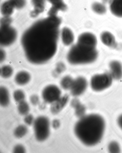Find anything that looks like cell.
Returning a JSON list of instances; mask_svg holds the SVG:
<instances>
[{"instance_id": "obj_1", "label": "cell", "mask_w": 122, "mask_h": 153, "mask_svg": "<svg viewBox=\"0 0 122 153\" xmlns=\"http://www.w3.org/2000/svg\"><path fill=\"white\" fill-rule=\"evenodd\" d=\"M61 20L57 16H49L39 20L24 33L21 43L26 57L36 64L49 61L57 49Z\"/></svg>"}, {"instance_id": "obj_2", "label": "cell", "mask_w": 122, "mask_h": 153, "mask_svg": "<svg viewBox=\"0 0 122 153\" xmlns=\"http://www.w3.org/2000/svg\"><path fill=\"white\" fill-rule=\"evenodd\" d=\"M105 126L104 119L101 116L90 114L80 118L75 125V132L83 143L88 146H92L101 141L104 134Z\"/></svg>"}, {"instance_id": "obj_3", "label": "cell", "mask_w": 122, "mask_h": 153, "mask_svg": "<svg viewBox=\"0 0 122 153\" xmlns=\"http://www.w3.org/2000/svg\"><path fill=\"white\" fill-rule=\"evenodd\" d=\"M98 55V53L96 48H91L77 43L70 49L67 55V59L71 64L80 65L95 62Z\"/></svg>"}, {"instance_id": "obj_4", "label": "cell", "mask_w": 122, "mask_h": 153, "mask_svg": "<svg viewBox=\"0 0 122 153\" xmlns=\"http://www.w3.org/2000/svg\"><path fill=\"white\" fill-rule=\"evenodd\" d=\"M33 126L35 137L38 141H43L47 139L50 133V123L48 118L40 116L35 120Z\"/></svg>"}, {"instance_id": "obj_5", "label": "cell", "mask_w": 122, "mask_h": 153, "mask_svg": "<svg viewBox=\"0 0 122 153\" xmlns=\"http://www.w3.org/2000/svg\"><path fill=\"white\" fill-rule=\"evenodd\" d=\"M112 79L110 73L95 75L92 76L91 80V86L94 91H103L112 85Z\"/></svg>"}, {"instance_id": "obj_6", "label": "cell", "mask_w": 122, "mask_h": 153, "mask_svg": "<svg viewBox=\"0 0 122 153\" xmlns=\"http://www.w3.org/2000/svg\"><path fill=\"white\" fill-rule=\"evenodd\" d=\"M0 32V43L1 45H10L14 43L17 38V32L10 25H1Z\"/></svg>"}, {"instance_id": "obj_7", "label": "cell", "mask_w": 122, "mask_h": 153, "mask_svg": "<svg viewBox=\"0 0 122 153\" xmlns=\"http://www.w3.org/2000/svg\"><path fill=\"white\" fill-rule=\"evenodd\" d=\"M61 90L58 87L53 85L46 86L42 93V96L44 101L48 103H53L61 97Z\"/></svg>"}, {"instance_id": "obj_8", "label": "cell", "mask_w": 122, "mask_h": 153, "mask_svg": "<svg viewBox=\"0 0 122 153\" xmlns=\"http://www.w3.org/2000/svg\"><path fill=\"white\" fill-rule=\"evenodd\" d=\"M88 85L87 81L82 77H79L74 80L71 88V93L72 95L77 97L86 91Z\"/></svg>"}, {"instance_id": "obj_9", "label": "cell", "mask_w": 122, "mask_h": 153, "mask_svg": "<svg viewBox=\"0 0 122 153\" xmlns=\"http://www.w3.org/2000/svg\"><path fill=\"white\" fill-rule=\"evenodd\" d=\"M77 43L86 47L95 49L97 45V38L95 35L91 33H84L79 36Z\"/></svg>"}, {"instance_id": "obj_10", "label": "cell", "mask_w": 122, "mask_h": 153, "mask_svg": "<svg viewBox=\"0 0 122 153\" xmlns=\"http://www.w3.org/2000/svg\"><path fill=\"white\" fill-rule=\"evenodd\" d=\"M69 100V96L65 95L63 97L52 103L51 107V111L53 114L60 112L65 106Z\"/></svg>"}, {"instance_id": "obj_11", "label": "cell", "mask_w": 122, "mask_h": 153, "mask_svg": "<svg viewBox=\"0 0 122 153\" xmlns=\"http://www.w3.org/2000/svg\"><path fill=\"white\" fill-rule=\"evenodd\" d=\"M110 74L112 78L116 80H119L122 77V65L117 61L111 62L109 65Z\"/></svg>"}, {"instance_id": "obj_12", "label": "cell", "mask_w": 122, "mask_h": 153, "mask_svg": "<svg viewBox=\"0 0 122 153\" xmlns=\"http://www.w3.org/2000/svg\"><path fill=\"white\" fill-rule=\"evenodd\" d=\"M46 0H32L33 10L31 13L32 17H36L45 10Z\"/></svg>"}, {"instance_id": "obj_13", "label": "cell", "mask_w": 122, "mask_h": 153, "mask_svg": "<svg viewBox=\"0 0 122 153\" xmlns=\"http://www.w3.org/2000/svg\"><path fill=\"white\" fill-rule=\"evenodd\" d=\"M61 39L64 45L69 46L73 43L74 40V36L72 30L67 27L63 28L61 31Z\"/></svg>"}, {"instance_id": "obj_14", "label": "cell", "mask_w": 122, "mask_h": 153, "mask_svg": "<svg viewBox=\"0 0 122 153\" xmlns=\"http://www.w3.org/2000/svg\"><path fill=\"white\" fill-rule=\"evenodd\" d=\"M100 38L103 43L109 47L115 48L117 45L115 38L109 32H104L102 33Z\"/></svg>"}, {"instance_id": "obj_15", "label": "cell", "mask_w": 122, "mask_h": 153, "mask_svg": "<svg viewBox=\"0 0 122 153\" xmlns=\"http://www.w3.org/2000/svg\"><path fill=\"white\" fill-rule=\"evenodd\" d=\"M110 8L111 12L114 16L122 17V0H111Z\"/></svg>"}, {"instance_id": "obj_16", "label": "cell", "mask_w": 122, "mask_h": 153, "mask_svg": "<svg viewBox=\"0 0 122 153\" xmlns=\"http://www.w3.org/2000/svg\"><path fill=\"white\" fill-rule=\"evenodd\" d=\"M31 80V75L26 71H21L18 73L15 77V81L19 85L26 84Z\"/></svg>"}, {"instance_id": "obj_17", "label": "cell", "mask_w": 122, "mask_h": 153, "mask_svg": "<svg viewBox=\"0 0 122 153\" xmlns=\"http://www.w3.org/2000/svg\"><path fill=\"white\" fill-rule=\"evenodd\" d=\"M71 105L75 108V114L77 117L81 118L85 116L86 111L85 107L81 104L78 99H73L71 102Z\"/></svg>"}, {"instance_id": "obj_18", "label": "cell", "mask_w": 122, "mask_h": 153, "mask_svg": "<svg viewBox=\"0 0 122 153\" xmlns=\"http://www.w3.org/2000/svg\"><path fill=\"white\" fill-rule=\"evenodd\" d=\"M67 9V6L64 1L61 2L52 4V6L49 12V16H57V14L59 11H64Z\"/></svg>"}, {"instance_id": "obj_19", "label": "cell", "mask_w": 122, "mask_h": 153, "mask_svg": "<svg viewBox=\"0 0 122 153\" xmlns=\"http://www.w3.org/2000/svg\"><path fill=\"white\" fill-rule=\"evenodd\" d=\"M10 102L9 91L6 88L1 86L0 88V104L3 107L8 105Z\"/></svg>"}, {"instance_id": "obj_20", "label": "cell", "mask_w": 122, "mask_h": 153, "mask_svg": "<svg viewBox=\"0 0 122 153\" xmlns=\"http://www.w3.org/2000/svg\"><path fill=\"white\" fill-rule=\"evenodd\" d=\"M14 7L8 0L4 2L1 7V12L3 16H10L14 12Z\"/></svg>"}, {"instance_id": "obj_21", "label": "cell", "mask_w": 122, "mask_h": 153, "mask_svg": "<svg viewBox=\"0 0 122 153\" xmlns=\"http://www.w3.org/2000/svg\"><path fill=\"white\" fill-rule=\"evenodd\" d=\"M92 9L94 12L99 14H104L107 10L105 5L99 2L94 3L92 5Z\"/></svg>"}, {"instance_id": "obj_22", "label": "cell", "mask_w": 122, "mask_h": 153, "mask_svg": "<svg viewBox=\"0 0 122 153\" xmlns=\"http://www.w3.org/2000/svg\"><path fill=\"white\" fill-rule=\"evenodd\" d=\"M74 80L71 76H67L63 78L61 81L60 84L62 88L64 90L71 89Z\"/></svg>"}, {"instance_id": "obj_23", "label": "cell", "mask_w": 122, "mask_h": 153, "mask_svg": "<svg viewBox=\"0 0 122 153\" xmlns=\"http://www.w3.org/2000/svg\"><path fill=\"white\" fill-rule=\"evenodd\" d=\"M28 131L27 127L24 125H21L16 127L14 131V134L16 137L21 138L26 134Z\"/></svg>"}, {"instance_id": "obj_24", "label": "cell", "mask_w": 122, "mask_h": 153, "mask_svg": "<svg viewBox=\"0 0 122 153\" xmlns=\"http://www.w3.org/2000/svg\"><path fill=\"white\" fill-rule=\"evenodd\" d=\"M18 111L21 115H26L28 113L29 107L28 104L23 101L19 103L18 106Z\"/></svg>"}, {"instance_id": "obj_25", "label": "cell", "mask_w": 122, "mask_h": 153, "mask_svg": "<svg viewBox=\"0 0 122 153\" xmlns=\"http://www.w3.org/2000/svg\"><path fill=\"white\" fill-rule=\"evenodd\" d=\"M13 73V69L10 66L5 65L1 68V75L4 78H8L12 76Z\"/></svg>"}, {"instance_id": "obj_26", "label": "cell", "mask_w": 122, "mask_h": 153, "mask_svg": "<svg viewBox=\"0 0 122 153\" xmlns=\"http://www.w3.org/2000/svg\"><path fill=\"white\" fill-rule=\"evenodd\" d=\"M14 8L16 10L23 8L26 4V0H9Z\"/></svg>"}, {"instance_id": "obj_27", "label": "cell", "mask_w": 122, "mask_h": 153, "mask_svg": "<svg viewBox=\"0 0 122 153\" xmlns=\"http://www.w3.org/2000/svg\"><path fill=\"white\" fill-rule=\"evenodd\" d=\"M13 97L16 102L19 103L24 101L25 98V95L22 90H18L14 92Z\"/></svg>"}, {"instance_id": "obj_28", "label": "cell", "mask_w": 122, "mask_h": 153, "mask_svg": "<svg viewBox=\"0 0 122 153\" xmlns=\"http://www.w3.org/2000/svg\"><path fill=\"white\" fill-rule=\"evenodd\" d=\"M108 150L110 153H118L121 152V148L119 144L115 141L110 143L108 146Z\"/></svg>"}, {"instance_id": "obj_29", "label": "cell", "mask_w": 122, "mask_h": 153, "mask_svg": "<svg viewBox=\"0 0 122 153\" xmlns=\"http://www.w3.org/2000/svg\"><path fill=\"white\" fill-rule=\"evenodd\" d=\"M12 22L10 16H3L1 19V25H10Z\"/></svg>"}, {"instance_id": "obj_30", "label": "cell", "mask_w": 122, "mask_h": 153, "mask_svg": "<svg viewBox=\"0 0 122 153\" xmlns=\"http://www.w3.org/2000/svg\"><path fill=\"white\" fill-rule=\"evenodd\" d=\"M24 121L26 124L28 125H31L34 123V118L33 116L31 114L26 115L24 119Z\"/></svg>"}, {"instance_id": "obj_31", "label": "cell", "mask_w": 122, "mask_h": 153, "mask_svg": "<svg viewBox=\"0 0 122 153\" xmlns=\"http://www.w3.org/2000/svg\"><path fill=\"white\" fill-rule=\"evenodd\" d=\"M25 147L21 145H18L15 146L13 152L16 153H23L25 152Z\"/></svg>"}, {"instance_id": "obj_32", "label": "cell", "mask_w": 122, "mask_h": 153, "mask_svg": "<svg viewBox=\"0 0 122 153\" xmlns=\"http://www.w3.org/2000/svg\"><path fill=\"white\" fill-rule=\"evenodd\" d=\"M66 67L63 63H60L58 64L56 67V71L57 73L60 74L65 71Z\"/></svg>"}, {"instance_id": "obj_33", "label": "cell", "mask_w": 122, "mask_h": 153, "mask_svg": "<svg viewBox=\"0 0 122 153\" xmlns=\"http://www.w3.org/2000/svg\"><path fill=\"white\" fill-rule=\"evenodd\" d=\"M30 101L31 104L33 105H36L39 102V99L38 96L33 95L30 97Z\"/></svg>"}, {"instance_id": "obj_34", "label": "cell", "mask_w": 122, "mask_h": 153, "mask_svg": "<svg viewBox=\"0 0 122 153\" xmlns=\"http://www.w3.org/2000/svg\"><path fill=\"white\" fill-rule=\"evenodd\" d=\"M52 126L55 129L58 128L60 126V123L58 120L55 119L52 121Z\"/></svg>"}, {"instance_id": "obj_35", "label": "cell", "mask_w": 122, "mask_h": 153, "mask_svg": "<svg viewBox=\"0 0 122 153\" xmlns=\"http://www.w3.org/2000/svg\"><path fill=\"white\" fill-rule=\"evenodd\" d=\"M5 58V51L2 50L1 51V62L3 61Z\"/></svg>"}, {"instance_id": "obj_36", "label": "cell", "mask_w": 122, "mask_h": 153, "mask_svg": "<svg viewBox=\"0 0 122 153\" xmlns=\"http://www.w3.org/2000/svg\"><path fill=\"white\" fill-rule=\"evenodd\" d=\"M118 123L122 130V115L120 116L118 119Z\"/></svg>"}, {"instance_id": "obj_37", "label": "cell", "mask_w": 122, "mask_h": 153, "mask_svg": "<svg viewBox=\"0 0 122 153\" xmlns=\"http://www.w3.org/2000/svg\"><path fill=\"white\" fill-rule=\"evenodd\" d=\"M52 4H54L61 2L63 1V0H47Z\"/></svg>"}]
</instances>
